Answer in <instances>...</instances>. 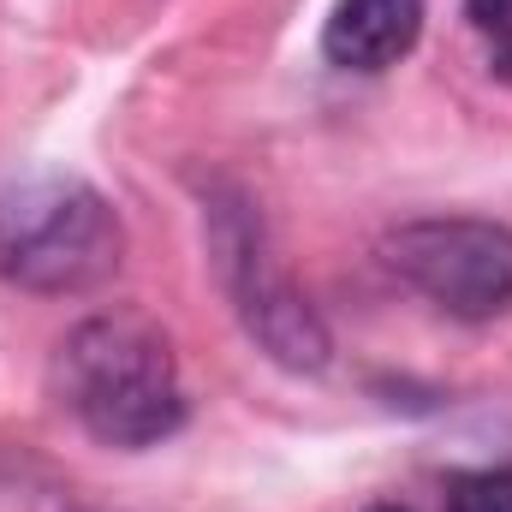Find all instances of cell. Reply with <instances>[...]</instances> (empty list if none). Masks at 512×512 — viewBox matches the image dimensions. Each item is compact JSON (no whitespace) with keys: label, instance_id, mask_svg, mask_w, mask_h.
<instances>
[{"label":"cell","instance_id":"6da1fadb","mask_svg":"<svg viewBox=\"0 0 512 512\" xmlns=\"http://www.w3.org/2000/svg\"><path fill=\"white\" fill-rule=\"evenodd\" d=\"M54 393L90 441L120 453L161 447L191 411L173 340L137 310L84 316L54 352Z\"/></svg>","mask_w":512,"mask_h":512},{"label":"cell","instance_id":"7a4b0ae2","mask_svg":"<svg viewBox=\"0 0 512 512\" xmlns=\"http://www.w3.org/2000/svg\"><path fill=\"white\" fill-rule=\"evenodd\" d=\"M126 221L78 173H24L0 185V280L42 298H78L120 274Z\"/></svg>","mask_w":512,"mask_h":512},{"label":"cell","instance_id":"3957f363","mask_svg":"<svg viewBox=\"0 0 512 512\" xmlns=\"http://www.w3.org/2000/svg\"><path fill=\"white\" fill-rule=\"evenodd\" d=\"M209 245H215V268L233 292V310L245 322L256 346L286 364V370H322L334 340L322 328V316L310 310V298L286 280V268L268 251V233H262V215H256L245 197H215L209 209Z\"/></svg>","mask_w":512,"mask_h":512},{"label":"cell","instance_id":"277c9868","mask_svg":"<svg viewBox=\"0 0 512 512\" xmlns=\"http://www.w3.org/2000/svg\"><path fill=\"white\" fill-rule=\"evenodd\" d=\"M387 268L453 322H495L512 310V227L483 215H429L387 233Z\"/></svg>","mask_w":512,"mask_h":512},{"label":"cell","instance_id":"5b68a950","mask_svg":"<svg viewBox=\"0 0 512 512\" xmlns=\"http://www.w3.org/2000/svg\"><path fill=\"white\" fill-rule=\"evenodd\" d=\"M429 0H334L322 24V54L340 72H387L423 36Z\"/></svg>","mask_w":512,"mask_h":512},{"label":"cell","instance_id":"8992f818","mask_svg":"<svg viewBox=\"0 0 512 512\" xmlns=\"http://www.w3.org/2000/svg\"><path fill=\"white\" fill-rule=\"evenodd\" d=\"M447 512H512V465L459 471L447 483Z\"/></svg>","mask_w":512,"mask_h":512},{"label":"cell","instance_id":"52a82bcc","mask_svg":"<svg viewBox=\"0 0 512 512\" xmlns=\"http://www.w3.org/2000/svg\"><path fill=\"white\" fill-rule=\"evenodd\" d=\"M465 18L489 42V72L512 84V0H465Z\"/></svg>","mask_w":512,"mask_h":512},{"label":"cell","instance_id":"ba28073f","mask_svg":"<svg viewBox=\"0 0 512 512\" xmlns=\"http://www.w3.org/2000/svg\"><path fill=\"white\" fill-rule=\"evenodd\" d=\"M364 512H411V507H399V501H376V507H364Z\"/></svg>","mask_w":512,"mask_h":512}]
</instances>
